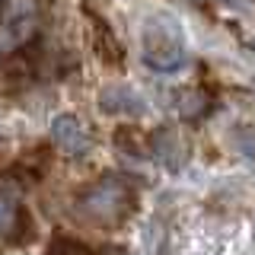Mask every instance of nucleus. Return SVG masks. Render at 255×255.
I'll return each instance as SVG.
<instances>
[{"instance_id": "obj_3", "label": "nucleus", "mask_w": 255, "mask_h": 255, "mask_svg": "<svg viewBox=\"0 0 255 255\" xmlns=\"http://www.w3.org/2000/svg\"><path fill=\"white\" fill-rule=\"evenodd\" d=\"M99 109H102V115H112V118H140V115H147L150 106L134 86L109 83L99 93Z\"/></svg>"}, {"instance_id": "obj_7", "label": "nucleus", "mask_w": 255, "mask_h": 255, "mask_svg": "<svg viewBox=\"0 0 255 255\" xmlns=\"http://www.w3.org/2000/svg\"><path fill=\"white\" fill-rule=\"evenodd\" d=\"M201 106H204V99H201V96H198V93H182L179 96V99H175V112H179V115H198V112H201Z\"/></svg>"}, {"instance_id": "obj_5", "label": "nucleus", "mask_w": 255, "mask_h": 255, "mask_svg": "<svg viewBox=\"0 0 255 255\" xmlns=\"http://www.w3.org/2000/svg\"><path fill=\"white\" fill-rule=\"evenodd\" d=\"M38 22V6L35 0H6L3 6V26L16 35V42H26Z\"/></svg>"}, {"instance_id": "obj_4", "label": "nucleus", "mask_w": 255, "mask_h": 255, "mask_svg": "<svg viewBox=\"0 0 255 255\" xmlns=\"http://www.w3.org/2000/svg\"><path fill=\"white\" fill-rule=\"evenodd\" d=\"M51 137L64 153H70V156H83L86 150L93 147L90 131H86V125L80 122L77 115H54L51 118Z\"/></svg>"}, {"instance_id": "obj_8", "label": "nucleus", "mask_w": 255, "mask_h": 255, "mask_svg": "<svg viewBox=\"0 0 255 255\" xmlns=\"http://www.w3.org/2000/svg\"><path fill=\"white\" fill-rule=\"evenodd\" d=\"M13 223H16V211H13V204L0 198V236H6V233H10V230H13Z\"/></svg>"}, {"instance_id": "obj_1", "label": "nucleus", "mask_w": 255, "mask_h": 255, "mask_svg": "<svg viewBox=\"0 0 255 255\" xmlns=\"http://www.w3.org/2000/svg\"><path fill=\"white\" fill-rule=\"evenodd\" d=\"M140 58L156 74H175L188 64L185 29L169 10H153L140 22Z\"/></svg>"}, {"instance_id": "obj_6", "label": "nucleus", "mask_w": 255, "mask_h": 255, "mask_svg": "<svg viewBox=\"0 0 255 255\" xmlns=\"http://www.w3.org/2000/svg\"><path fill=\"white\" fill-rule=\"evenodd\" d=\"M153 153L159 163H166L169 169H182L188 159V147L185 140L179 137V131H172V128H163V131L153 137Z\"/></svg>"}, {"instance_id": "obj_2", "label": "nucleus", "mask_w": 255, "mask_h": 255, "mask_svg": "<svg viewBox=\"0 0 255 255\" xmlns=\"http://www.w3.org/2000/svg\"><path fill=\"white\" fill-rule=\"evenodd\" d=\"M128 211V188L122 182H102L83 198V214L96 223H115Z\"/></svg>"}]
</instances>
